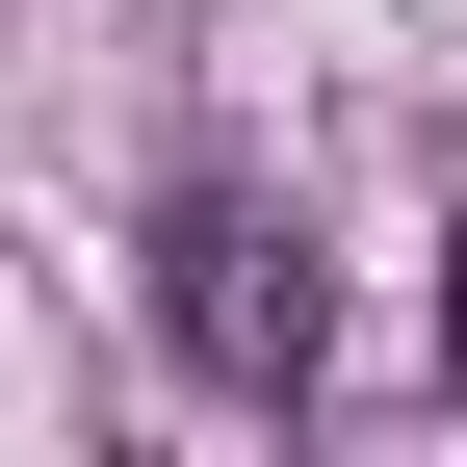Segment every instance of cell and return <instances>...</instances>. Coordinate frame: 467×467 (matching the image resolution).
<instances>
[{
	"label": "cell",
	"mask_w": 467,
	"mask_h": 467,
	"mask_svg": "<svg viewBox=\"0 0 467 467\" xmlns=\"http://www.w3.org/2000/svg\"><path fill=\"white\" fill-rule=\"evenodd\" d=\"M156 337H182L208 389H260V416H285V389L337 364V285H312V234H285V208L182 182V208H156Z\"/></svg>",
	"instance_id": "1"
},
{
	"label": "cell",
	"mask_w": 467,
	"mask_h": 467,
	"mask_svg": "<svg viewBox=\"0 0 467 467\" xmlns=\"http://www.w3.org/2000/svg\"><path fill=\"white\" fill-rule=\"evenodd\" d=\"M441 364H467V260H441Z\"/></svg>",
	"instance_id": "2"
}]
</instances>
